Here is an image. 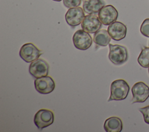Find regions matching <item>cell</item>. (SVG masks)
<instances>
[{
	"instance_id": "1",
	"label": "cell",
	"mask_w": 149,
	"mask_h": 132,
	"mask_svg": "<svg viewBox=\"0 0 149 132\" xmlns=\"http://www.w3.org/2000/svg\"><path fill=\"white\" fill-rule=\"evenodd\" d=\"M129 85L122 79L114 80L111 84V94L108 101H121L125 99L129 91Z\"/></svg>"
},
{
	"instance_id": "2",
	"label": "cell",
	"mask_w": 149,
	"mask_h": 132,
	"mask_svg": "<svg viewBox=\"0 0 149 132\" xmlns=\"http://www.w3.org/2000/svg\"><path fill=\"white\" fill-rule=\"evenodd\" d=\"M109 52L108 58L110 61L115 65H121L125 63L128 59L127 48L118 44H109Z\"/></svg>"
},
{
	"instance_id": "3",
	"label": "cell",
	"mask_w": 149,
	"mask_h": 132,
	"mask_svg": "<svg viewBox=\"0 0 149 132\" xmlns=\"http://www.w3.org/2000/svg\"><path fill=\"white\" fill-rule=\"evenodd\" d=\"M54 120V113L51 110L47 109H40L34 117V123L40 130L51 125Z\"/></svg>"
},
{
	"instance_id": "4",
	"label": "cell",
	"mask_w": 149,
	"mask_h": 132,
	"mask_svg": "<svg viewBox=\"0 0 149 132\" xmlns=\"http://www.w3.org/2000/svg\"><path fill=\"white\" fill-rule=\"evenodd\" d=\"M42 53V52L32 43H26L23 45L19 51L20 58L27 63L32 62L38 59Z\"/></svg>"
},
{
	"instance_id": "5",
	"label": "cell",
	"mask_w": 149,
	"mask_h": 132,
	"mask_svg": "<svg viewBox=\"0 0 149 132\" xmlns=\"http://www.w3.org/2000/svg\"><path fill=\"white\" fill-rule=\"evenodd\" d=\"M73 42L77 49L84 51L91 47L93 40L88 33L82 29L74 33L73 36Z\"/></svg>"
},
{
	"instance_id": "6",
	"label": "cell",
	"mask_w": 149,
	"mask_h": 132,
	"mask_svg": "<svg viewBox=\"0 0 149 132\" xmlns=\"http://www.w3.org/2000/svg\"><path fill=\"white\" fill-rule=\"evenodd\" d=\"M133 98L132 104L144 102L149 97V87L143 81L136 83L132 88Z\"/></svg>"
},
{
	"instance_id": "7",
	"label": "cell",
	"mask_w": 149,
	"mask_h": 132,
	"mask_svg": "<svg viewBox=\"0 0 149 132\" xmlns=\"http://www.w3.org/2000/svg\"><path fill=\"white\" fill-rule=\"evenodd\" d=\"M49 66L48 63L43 59H37L31 62L29 71L34 78L38 79L48 75Z\"/></svg>"
},
{
	"instance_id": "8",
	"label": "cell",
	"mask_w": 149,
	"mask_h": 132,
	"mask_svg": "<svg viewBox=\"0 0 149 132\" xmlns=\"http://www.w3.org/2000/svg\"><path fill=\"white\" fill-rule=\"evenodd\" d=\"M118 16L116 8L111 5L104 6L98 13V18L101 23L105 26L115 22Z\"/></svg>"
},
{
	"instance_id": "9",
	"label": "cell",
	"mask_w": 149,
	"mask_h": 132,
	"mask_svg": "<svg viewBox=\"0 0 149 132\" xmlns=\"http://www.w3.org/2000/svg\"><path fill=\"white\" fill-rule=\"evenodd\" d=\"M34 87L37 92L42 94H48L54 91L55 84L52 77L46 76L36 79Z\"/></svg>"
},
{
	"instance_id": "10",
	"label": "cell",
	"mask_w": 149,
	"mask_h": 132,
	"mask_svg": "<svg viewBox=\"0 0 149 132\" xmlns=\"http://www.w3.org/2000/svg\"><path fill=\"white\" fill-rule=\"evenodd\" d=\"M84 12V10L80 7L69 8L65 16L66 23L72 27L79 25L85 17Z\"/></svg>"
},
{
	"instance_id": "11",
	"label": "cell",
	"mask_w": 149,
	"mask_h": 132,
	"mask_svg": "<svg viewBox=\"0 0 149 132\" xmlns=\"http://www.w3.org/2000/svg\"><path fill=\"white\" fill-rule=\"evenodd\" d=\"M102 23L99 18L95 15H87L85 16L81 23L83 30L88 33H95L101 27Z\"/></svg>"
},
{
	"instance_id": "12",
	"label": "cell",
	"mask_w": 149,
	"mask_h": 132,
	"mask_svg": "<svg viewBox=\"0 0 149 132\" xmlns=\"http://www.w3.org/2000/svg\"><path fill=\"white\" fill-rule=\"evenodd\" d=\"M108 32L113 40L120 41L126 37L127 28L122 22L115 21L109 25Z\"/></svg>"
},
{
	"instance_id": "13",
	"label": "cell",
	"mask_w": 149,
	"mask_h": 132,
	"mask_svg": "<svg viewBox=\"0 0 149 132\" xmlns=\"http://www.w3.org/2000/svg\"><path fill=\"white\" fill-rule=\"evenodd\" d=\"M104 0H86L83 2V8L84 12L89 15H96L105 6Z\"/></svg>"
},
{
	"instance_id": "14",
	"label": "cell",
	"mask_w": 149,
	"mask_h": 132,
	"mask_svg": "<svg viewBox=\"0 0 149 132\" xmlns=\"http://www.w3.org/2000/svg\"><path fill=\"white\" fill-rule=\"evenodd\" d=\"M123 124L118 117H110L107 119L104 124V129L107 132H120L122 131Z\"/></svg>"
},
{
	"instance_id": "15",
	"label": "cell",
	"mask_w": 149,
	"mask_h": 132,
	"mask_svg": "<svg viewBox=\"0 0 149 132\" xmlns=\"http://www.w3.org/2000/svg\"><path fill=\"white\" fill-rule=\"evenodd\" d=\"M111 36L107 30L101 29L94 33L93 37V41L98 45L101 47H106L111 41Z\"/></svg>"
},
{
	"instance_id": "16",
	"label": "cell",
	"mask_w": 149,
	"mask_h": 132,
	"mask_svg": "<svg viewBox=\"0 0 149 132\" xmlns=\"http://www.w3.org/2000/svg\"><path fill=\"white\" fill-rule=\"evenodd\" d=\"M137 61L139 64L143 67H149V48L144 47L141 50Z\"/></svg>"
},
{
	"instance_id": "17",
	"label": "cell",
	"mask_w": 149,
	"mask_h": 132,
	"mask_svg": "<svg viewBox=\"0 0 149 132\" xmlns=\"http://www.w3.org/2000/svg\"><path fill=\"white\" fill-rule=\"evenodd\" d=\"M140 32L144 36L149 37V18L146 19L141 24Z\"/></svg>"
},
{
	"instance_id": "18",
	"label": "cell",
	"mask_w": 149,
	"mask_h": 132,
	"mask_svg": "<svg viewBox=\"0 0 149 132\" xmlns=\"http://www.w3.org/2000/svg\"><path fill=\"white\" fill-rule=\"evenodd\" d=\"M64 5L68 8L78 7L81 3V0H63Z\"/></svg>"
},
{
	"instance_id": "19",
	"label": "cell",
	"mask_w": 149,
	"mask_h": 132,
	"mask_svg": "<svg viewBox=\"0 0 149 132\" xmlns=\"http://www.w3.org/2000/svg\"><path fill=\"white\" fill-rule=\"evenodd\" d=\"M139 110L143 114L144 122L147 124H149V105L141 108Z\"/></svg>"
},
{
	"instance_id": "20",
	"label": "cell",
	"mask_w": 149,
	"mask_h": 132,
	"mask_svg": "<svg viewBox=\"0 0 149 132\" xmlns=\"http://www.w3.org/2000/svg\"><path fill=\"white\" fill-rule=\"evenodd\" d=\"M53 1H57V2H59V1H62V0H53Z\"/></svg>"
},
{
	"instance_id": "21",
	"label": "cell",
	"mask_w": 149,
	"mask_h": 132,
	"mask_svg": "<svg viewBox=\"0 0 149 132\" xmlns=\"http://www.w3.org/2000/svg\"><path fill=\"white\" fill-rule=\"evenodd\" d=\"M148 73H149V67H148Z\"/></svg>"
}]
</instances>
